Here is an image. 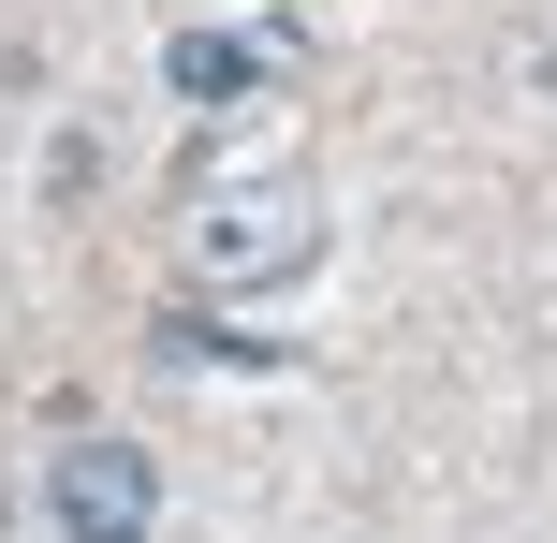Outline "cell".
Listing matches in <instances>:
<instances>
[{"label":"cell","instance_id":"7a4b0ae2","mask_svg":"<svg viewBox=\"0 0 557 543\" xmlns=\"http://www.w3.org/2000/svg\"><path fill=\"white\" fill-rule=\"evenodd\" d=\"M45 515H59V543H147L162 529V470L133 441H59L45 456Z\"/></svg>","mask_w":557,"mask_h":543},{"label":"cell","instance_id":"3957f363","mask_svg":"<svg viewBox=\"0 0 557 543\" xmlns=\"http://www.w3.org/2000/svg\"><path fill=\"white\" fill-rule=\"evenodd\" d=\"M162 88H176V103H250V88H264V45H250V29H176V45H162Z\"/></svg>","mask_w":557,"mask_h":543},{"label":"cell","instance_id":"6da1fadb","mask_svg":"<svg viewBox=\"0 0 557 543\" xmlns=\"http://www.w3.org/2000/svg\"><path fill=\"white\" fill-rule=\"evenodd\" d=\"M176 250H191V280L221 294V309H250V294H294L308 264H323V192H308V176H278V162L206 176Z\"/></svg>","mask_w":557,"mask_h":543}]
</instances>
